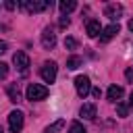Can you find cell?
Here are the masks:
<instances>
[{
    "label": "cell",
    "instance_id": "7402d4cb",
    "mask_svg": "<svg viewBox=\"0 0 133 133\" xmlns=\"http://www.w3.org/2000/svg\"><path fill=\"white\" fill-rule=\"evenodd\" d=\"M125 77H127V81H131V83H133V66H129V69L125 71Z\"/></svg>",
    "mask_w": 133,
    "mask_h": 133
},
{
    "label": "cell",
    "instance_id": "30bf717a",
    "mask_svg": "<svg viewBox=\"0 0 133 133\" xmlns=\"http://www.w3.org/2000/svg\"><path fill=\"white\" fill-rule=\"evenodd\" d=\"M6 94H8V100L10 102H21V87H19V83H10L8 87H6Z\"/></svg>",
    "mask_w": 133,
    "mask_h": 133
},
{
    "label": "cell",
    "instance_id": "5bb4252c",
    "mask_svg": "<svg viewBox=\"0 0 133 133\" xmlns=\"http://www.w3.org/2000/svg\"><path fill=\"white\" fill-rule=\"evenodd\" d=\"M62 127H64V118H58V121H54L52 125H48V127L44 129V133H58Z\"/></svg>",
    "mask_w": 133,
    "mask_h": 133
},
{
    "label": "cell",
    "instance_id": "7a4b0ae2",
    "mask_svg": "<svg viewBox=\"0 0 133 133\" xmlns=\"http://www.w3.org/2000/svg\"><path fill=\"white\" fill-rule=\"evenodd\" d=\"M25 94H27V100L39 102V100H46V98H48V87L42 85V83H29Z\"/></svg>",
    "mask_w": 133,
    "mask_h": 133
},
{
    "label": "cell",
    "instance_id": "8fae6325",
    "mask_svg": "<svg viewBox=\"0 0 133 133\" xmlns=\"http://www.w3.org/2000/svg\"><path fill=\"white\" fill-rule=\"evenodd\" d=\"M123 94H125V89H123L121 85H110L108 91H106V98H108L110 102H116V100L123 98Z\"/></svg>",
    "mask_w": 133,
    "mask_h": 133
},
{
    "label": "cell",
    "instance_id": "4316f807",
    "mask_svg": "<svg viewBox=\"0 0 133 133\" xmlns=\"http://www.w3.org/2000/svg\"><path fill=\"white\" fill-rule=\"evenodd\" d=\"M129 29H131V33H133V19L129 21Z\"/></svg>",
    "mask_w": 133,
    "mask_h": 133
},
{
    "label": "cell",
    "instance_id": "4fadbf2b",
    "mask_svg": "<svg viewBox=\"0 0 133 133\" xmlns=\"http://www.w3.org/2000/svg\"><path fill=\"white\" fill-rule=\"evenodd\" d=\"M79 114H81L83 118H87V121L96 118V104H83L81 110H79Z\"/></svg>",
    "mask_w": 133,
    "mask_h": 133
},
{
    "label": "cell",
    "instance_id": "5b68a950",
    "mask_svg": "<svg viewBox=\"0 0 133 133\" xmlns=\"http://www.w3.org/2000/svg\"><path fill=\"white\" fill-rule=\"evenodd\" d=\"M75 89H77L79 98H85V96L91 91V81H89V77H87V75H79V77L75 79Z\"/></svg>",
    "mask_w": 133,
    "mask_h": 133
},
{
    "label": "cell",
    "instance_id": "9a60e30c",
    "mask_svg": "<svg viewBox=\"0 0 133 133\" xmlns=\"http://www.w3.org/2000/svg\"><path fill=\"white\" fill-rule=\"evenodd\" d=\"M81 64H83V58L81 56H69V60H66V69H71V71L79 69Z\"/></svg>",
    "mask_w": 133,
    "mask_h": 133
},
{
    "label": "cell",
    "instance_id": "d4e9b609",
    "mask_svg": "<svg viewBox=\"0 0 133 133\" xmlns=\"http://www.w3.org/2000/svg\"><path fill=\"white\" fill-rule=\"evenodd\" d=\"M91 96H94V98H100V96H102L100 87H94V89H91Z\"/></svg>",
    "mask_w": 133,
    "mask_h": 133
},
{
    "label": "cell",
    "instance_id": "cb8c5ba5",
    "mask_svg": "<svg viewBox=\"0 0 133 133\" xmlns=\"http://www.w3.org/2000/svg\"><path fill=\"white\" fill-rule=\"evenodd\" d=\"M4 6H6V8H8V10H12V8H15V6H17V4H15V2H12V0H6V2H4Z\"/></svg>",
    "mask_w": 133,
    "mask_h": 133
},
{
    "label": "cell",
    "instance_id": "484cf974",
    "mask_svg": "<svg viewBox=\"0 0 133 133\" xmlns=\"http://www.w3.org/2000/svg\"><path fill=\"white\" fill-rule=\"evenodd\" d=\"M129 110H133V91H131V96H129Z\"/></svg>",
    "mask_w": 133,
    "mask_h": 133
},
{
    "label": "cell",
    "instance_id": "d6986e66",
    "mask_svg": "<svg viewBox=\"0 0 133 133\" xmlns=\"http://www.w3.org/2000/svg\"><path fill=\"white\" fill-rule=\"evenodd\" d=\"M64 48L66 50H75L77 48V39L75 37H64Z\"/></svg>",
    "mask_w": 133,
    "mask_h": 133
},
{
    "label": "cell",
    "instance_id": "44dd1931",
    "mask_svg": "<svg viewBox=\"0 0 133 133\" xmlns=\"http://www.w3.org/2000/svg\"><path fill=\"white\" fill-rule=\"evenodd\" d=\"M58 27H60V29L69 27V17H60V21H58Z\"/></svg>",
    "mask_w": 133,
    "mask_h": 133
},
{
    "label": "cell",
    "instance_id": "e0dca14e",
    "mask_svg": "<svg viewBox=\"0 0 133 133\" xmlns=\"http://www.w3.org/2000/svg\"><path fill=\"white\" fill-rule=\"evenodd\" d=\"M116 112H118V116H129V104H125V102H116Z\"/></svg>",
    "mask_w": 133,
    "mask_h": 133
},
{
    "label": "cell",
    "instance_id": "603a6c76",
    "mask_svg": "<svg viewBox=\"0 0 133 133\" xmlns=\"http://www.w3.org/2000/svg\"><path fill=\"white\" fill-rule=\"evenodd\" d=\"M6 50H8V44H6V42H0V56H2Z\"/></svg>",
    "mask_w": 133,
    "mask_h": 133
},
{
    "label": "cell",
    "instance_id": "52a82bcc",
    "mask_svg": "<svg viewBox=\"0 0 133 133\" xmlns=\"http://www.w3.org/2000/svg\"><path fill=\"white\" fill-rule=\"evenodd\" d=\"M42 46H44L46 50H52V48L56 46V33H54L52 27H46V29L42 31Z\"/></svg>",
    "mask_w": 133,
    "mask_h": 133
},
{
    "label": "cell",
    "instance_id": "277c9868",
    "mask_svg": "<svg viewBox=\"0 0 133 133\" xmlns=\"http://www.w3.org/2000/svg\"><path fill=\"white\" fill-rule=\"evenodd\" d=\"M23 125H25V114L21 110H12L8 114V129H10V133H21Z\"/></svg>",
    "mask_w": 133,
    "mask_h": 133
},
{
    "label": "cell",
    "instance_id": "9c48e42d",
    "mask_svg": "<svg viewBox=\"0 0 133 133\" xmlns=\"http://www.w3.org/2000/svg\"><path fill=\"white\" fill-rule=\"evenodd\" d=\"M121 31V27H118V23H112V25H108V27H104L102 29V33H100V42L102 44H106V42H110L116 33Z\"/></svg>",
    "mask_w": 133,
    "mask_h": 133
},
{
    "label": "cell",
    "instance_id": "f1b7e54d",
    "mask_svg": "<svg viewBox=\"0 0 133 133\" xmlns=\"http://www.w3.org/2000/svg\"><path fill=\"white\" fill-rule=\"evenodd\" d=\"M0 133H4V131H2V127H0Z\"/></svg>",
    "mask_w": 133,
    "mask_h": 133
},
{
    "label": "cell",
    "instance_id": "2e32d148",
    "mask_svg": "<svg viewBox=\"0 0 133 133\" xmlns=\"http://www.w3.org/2000/svg\"><path fill=\"white\" fill-rule=\"evenodd\" d=\"M58 6H60V10L66 15V12H71V10H75V8H77V2H75V0H62Z\"/></svg>",
    "mask_w": 133,
    "mask_h": 133
},
{
    "label": "cell",
    "instance_id": "ba28073f",
    "mask_svg": "<svg viewBox=\"0 0 133 133\" xmlns=\"http://www.w3.org/2000/svg\"><path fill=\"white\" fill-rule=\"evenodd\" d=\"M12 62H15V66H17L21 73H27V69H29V56H27L25 52H15Z\"/></svg>",
    "mask_w": 133,
    "mask_h": 133
},
{
    "label": "cell",
    "instance_id": "6da1fadb",
    "mask_svg": "<svg viewBox=\"0 0 133 133\" xmlns=\"http://www.w3.org/2000/svg\"><path fill=\"white\" fill-rule=\"evenodd\" d=\"M19 6L27 12H42V10L52 8V0H21Z\"/></svg>",
    "mask_w": 133,
    "mask_h": 133
},
{
    "label": "cell",
    "instance_id": "8992f818",
    "mask_svg": "<svg viewBox=\"0 0 133 133\" xmlns=\"http://www.w3.org/2000/svg\"><path fill=\"white\" fill-rule=\"evenodd\" d=\"M123 12H125V8H123V4H108L106 8H104V17H108L110 21H118L121 17H123Z\"/></svg>",
    "mask_w": 133,
    "mask_h": 133
},
{
    "label": "cell",
    "instance_id": "3957f363",
    "mask_svg": "<svg viewBox=\"0 0 133 133\" xmlns=\"http://www.w3.org/2000/svg\"><path fill=\"white\" fill-rule=\"evenodd\" d=\"M56 73H58V66H56V62H52V60L44 62L42 69H39V77H42L46 83H54V81H56Z\"/></svg>",
    "mask_w": 133,
    "mask_h": 133
},
{
    "label": "cell",
    "instance_id": "ac0fdd59",
    "mask_svg": "<svg viewBox=\"0 0 133 133\" xmlns=\"http://www.w3.org/2000/svg\"><path fill=\"white\" fill-rule=\"evenodd\" d=\"M69 133H87V131H85V127H83L81 123H77V121H75V123H71Z\"/></svg>",
    "mask_w": 133,
    "mask_h": 133
},
{
    "label": "cell",
    "instance_id": "7c38bea8",
    "mask_svg": "<svg viewBox=\"0 0 133 133\" xmlns=\"http://www.w3.org/2000/svg\"><path fill=\"white\" fill-rule=\"evenodd\" d=\"M85 29H87V35H89V37H98V35H100V31H102L100 21H96V19H89V21H87V25H85Z\"/></svg>",
    "mask_w": 133,
    "mask_h": 133
},
{
    "label": "cell",
    "instance_id": "ffe728a7",
    "mask_svg": "<svg viewBox=\"0 0 133 133\" xmlns=\"http://www.w3.org/2000/svg\"><path fill=\"white\" fill-rule=\"evenodd\" d=\"M6 75H8V64H6V62H2V60H0V79H4V77H6Z\"/></svg>",
    "mask_w": 133,
    "mask_h": 133
},
{
    "label": "cell",
    "instance_id": "83f0119b",
    "mask_svg": "<svg viewBox=\"0 0 133 133\" xmlns=\"http://www.w3.org/2000/svg\"><path fill=\"white\" fill-rule=\"evenodd\" d=\"M4 29H6V25H2V23H0V31H4Z\"/></svg>",
    "mask_w": 133,
    "mask_h": 133
}]
</instances>
